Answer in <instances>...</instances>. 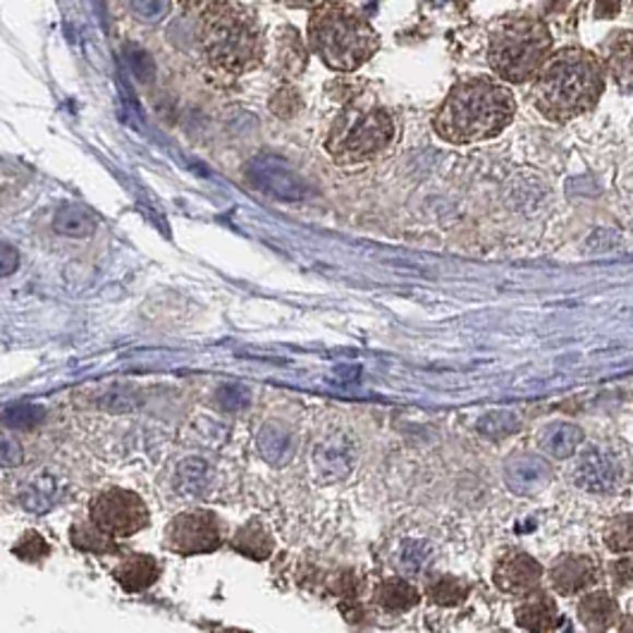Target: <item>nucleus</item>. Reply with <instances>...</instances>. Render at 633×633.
<instances>
[{
  "label": "nucleus",
  "instance_id": "1",
  "mask_svg": "<svg viewBox=\"0 0 633 633\" xmlns=\"http://www.w3.org/2000/svg\"><path fill=\"white\" fill-rule=\"evenodd\" d=\"M516 100L510 88L490 77H468L450 88L433 118L435 134L447 144H478L512 124Z\"/></svg>",
  "mask_w": 633,
  "mask_h": 633
},
{
  "label": "nucleus",
  "instance_id": "2",
  "mask_svg": "<svg viewBox=\"0 0 633 633\" xmlns=\"http://www.w3.org/2000/svg\"><path fill=\"white\" fill-rule=\"evenodd\" d=\"M196 44L208 65L230 77L256 70L268 46L256 12L232 0H220L199 12Z\"/></svg>",
  "mask_w": 633,
  "mask_h": 633
},
{
  "label": "nucleus",
  "instance_id": "3",
  "mask_svg": "<svg viewBox=\"0 0 633 633\" xmlns=\"http://www.w3.org/2000/svg\"><path fill=\"white\" fill-rule=\"evenodd\" d=\"M605 88L600 62L581 48H562L536 74L534 104L552 122H569L593 110Z\"/></svg>",
  "mask_w": 633,
  "mask_h": 633
},
{
  "label": "nucleus",
  "instance_id": "4",
  "mask_svg": "<svg viewBox=\"0 0 633 633\" xmlns=\"http://www.w3.org/2000/svg\"><path fill=\"white\" fill-rule=\"evenodd\" d=\"M309 48L335 72H357L378 50L380 36L359 8L345 0H323L309 12Z\"/></svg>",
  "mask_w": 633,
  "mask_h": 633
},
{
  "label": "nucleus",
  "instance_id": "5",
  "mask_svg": "<svg viewBox=\"0 0 633 633\" xmlns=\"http://www.w3.org/2000/svg\"><path fill=\"white\" fill-rule=\"evenodd\" d=\"M552 34L548 24L530 15H506L492 24L488 36V62L500 80L524 84L548 62Z\"/></svg>",
  "mask_w": 633,
  "mask_h": 633
},
{
  "label": "nucleus",
  "instance_id": "6",
  "mask_svg": "<svg viewBox=\"0 0 633 633\" xmlns=\"http://www.w3.org/2000/svg\"><path fill=\"white\" fill-rule=\"evenodd\" d=\"M397 122L392 112L375 100L349 98L339 110L325 139V151L342 166L378 158L395 142Z\"/></svg>",
  "mask_w": 633,
  "mask_h": 633
},
{
  "label": "nucleus",
  "instance_id": "7",
  "mask_svg": "<svg viewBox=\"0 0 633 633\" xmlns=\"http://www.w3.org/2000/svg\"><path fill=\"white\" fill-rule=\"evenodd\" d=\"M92 522L112 538H130L151 524L146 502L134 490L108 488L88 504Z\"/></svg>",
  "mask_w": 633,
  "mask_h": 633
},
{
  "label": "nucleus",
  "instance_id": "8",
  "mask_svg": "<svg viewBox=\"0 0 633 633\" xmlns=\"http://www.w3.org/2000/svg\"><path fill=\"white\" fill-rule=\"evenodd\" d=\"M223 546V526L218 514L206 510L177 514L166 528V548L175 554H211Z\"/></svg>",
  "mask_w": 633,
  "mask_h": 633
},
{
  "label": "nucleus",
  "instance_id": "9",
  "mask_svg": "<svg viewBox=\"0 0 633 633\" xmlns=\"http://www.w3.org/2000/svg\"><path fill=\"white\" fill-rule=\"evenodd\" d=\"M619 480H622V466L602 447L586 450L574 466V483L581 490L602 495V492H612Z\"/></svg>",
  "mask_w": 633,
  "mask_h": 633
},
{
  "label": "nucleus",
  "instance_id": "10",
  "mask_svg": "<svg viewBox=\"0 0 633 633\" xmlns=\"http://www.w3.org/2000/svg\"><path fill=\"white\" fill-rule=\"evenodd\" d=\"M600 576L598 562L586 554H562L550 569V584L564 598H572V595L595 586Z\"/></svg>",
  "mask_w": 633,
  "mask_h": 633
},
{
  "label": "nucleus",
  "instance_id": "11",
  "mask_svg": "<svg viewBox=\"0 0 633 633\" xmlns=\"http://www.w3.org/2000/svg\"><path fill=\"white\" fill-rule=\"evenodd\" d=\"M550 480L552 466L548 459L538 457V454H514L504 464V483L516 495H536L542 488H548Z\"/></svg>",
  "mask_w": 633,
  "mask_h": 633
},
{
  "label": "nucleus",
  "instance_id": "12",
  "mask_svg": "<svg viewBox=\"0 0 633 633\" xmlns=\"http://www.w3.org/2000/svg\"><path fill=\"white\" fill-rule=\"evenodd\" d=\"M542 578V566L526 552H512L502 557L495 566L492 581L504 593L528 595L534 593Z\"/></svg>",
  "mask_w": 633,
  "mask_h": 633
},
{
  "label": "nucleus",
  "instance_id": "13",
  "mask_svg": "<svg viewBox=\"0 0 633 633\" xmlns=\"http://www.w3.org/2000/svg\"><path fill=\"white\" fill-rule=\"evenodd\" d=\"M112 578L127 593H142L151 588L160 578V564L151 554H130L112 569Z\"/></svg>",
  "mask_w": 633,
  "mask_h": 633
},
{
  "label": "nucleus",
  "instance_id": "14",
  "mask_svg": "<svg viewBox=\"0 0 633 633\" xmlns=\"http://www.w3.org/2000/svg\"><path fill=\"white\" fill-rule=\"evenodd\" d=\"M514 617L518 626L526 631H538V633L554 631L557 624H560L557 605L546 593H528L526 598L518 602Z\"/></svg>",
  "mask_w": 633,
  "mask_h": 633
},
{
  "label": "nucleus",
  "instance_id": "15",
  "mask_svg": "<svg viewBox=\"0 0 633 633\" xmlns=\"http://www.w3.org/2000/svg\"><path fill=\"white\" fill-rule=\"evenodd\" d=\"M581 442H584V430L566 421H554L538 435L540 450L552 459H569L581 447Z\"/></svg>",
  "mask_w": 633,
  "mask_h": 633
},
{
  "label": "nucleus",
  "instance_id": "16",
  "mask_svg": "<svg viewBox=\"0 0 633 633\" xmlns=\"http://www.w3.org/2000/svg\"><path fill=\"white\" fill-rule=\"evenodd\" d=\"M578 619L581 624L590 631H607L619 622V607L610 595L602 590L588 593L586 598L578 602Z\"/></svg>",
  "mask_w": 633,
  "mask_h": 633
},
{
  "label": "nucleus",
  "instance_id": "17",
  "mask_svg": "<svg viewBox=\"0 0 633 633\" xmlns=\"http://www.w3.org/2000/svg\"><path fill=\"white\" fill-rule=\"evenodd\" d=\"M273 546H275L273 536L268 534V528L263 526L261 518H251V522L239 528L232 538V548L253 562L268 560Z\"/></svg>",
  "mask_w": 633,
  "mask_h": 633
},
{
  "label": "nucleus",
  "instance_id": "18",
  "mask_svg": "<svg viewBox=\"0 0 633 633\" xmlns=\"http://www.w3.org/2000/svg\"><path fill=\"white\" fill-rule=\"evenodd\" d=\"M375 602L390 614H402L421 602V593L409 581L387 578L375 588Z\"/></svg>",
  "mask_w": 633,
  "mask_h": 633
},
{
  "label": "nucleus",
  "instance_id": "19",
  "mask_svg": "<svg viewBox=\"0 0 633 633\" xmlns=\"http://www.w3.org/2000/svg\"><path fill=\"white\" fill-rule=\"evenodd\" d=\"M259 452L268 464L285 466L295 454V440L287 428L268 423L259 433Z\"/></svg>",
  "mask_w": 633,
  "mask_h": 633
},
{
  "label": "nucleus",
  "instance_id": "20",
  "mask_svg": "<svg viewBox=\"0 0 633 633\" xmlns=\"http://www.w3.org/2000/svg\"><path fill=\"white\" fill-rule=\"evenodd\" d=\"M351 447L339 438L327 440L319 454H315V466H319L323 480L345 478L351 471Z\"/></svg>",
  "mask_w": 633,
  "mask_h": 633
},
{
  "label": "nucleus",
  "instance_id": "21",
  "mask_svg": "<svg viewBox=\"0 0 633 633\" xmlns=\"http://www.w3.org/2000/svg\"><path fill=\"white\" fill-rule=\"evenodd\" d=\"M70 540L77 550L94 552V554H116L120 550L116 538L108 536L106 530H100L94 522L92 524H74L70 528Z\"/></svg>",
  "mask_w": 633,
  "mask_h": 633
},
{
  "label": "nucleus",
  "instance_id": "22",
  "mask_svg": "<svg viewBox=\"0 0 633 633\" xmlns=\"http://www.w3.org/2000/svg\"><path fill=\"white\" fill-rule=\"evenodd\" d=\"M426 593H428V598L433 600L435 605L457 607V605H462L468 598V593H471V588H468V584H464L462 578L440 576V578L430 581Z\"/></svg>",
  "mask_w": 633,
  "mask_h": 633
},
{
  "label": "nucleus",
  "instance_id": "23",
  "mask_svg": "<svg viewBox=\"0 0 633 633\" xmlns=\"http://www.w3.org/2000/svg\"><path fill=\"white\" fill-rule=\"evenodd\" d=\"M56 232L62 237H74V239H86L92 237L96 230V223L92 215L82 208H62L56 215Z\"/></svg>",
  "mask_w": 633,
  "mask_h": 633
},
{
  "label": "nucleus",
  "instance_id": "24",
  "mask_svg": "<svg viewBox=\"0 0 633 633\" xmlns=\"http://www.w3.org/2000/svg\"><path fill=\"white\" fill-rule=\"evenodd\" d=\"M610 68L614 70L617 80L633 77V34L622 32L617 39L610 41Z\"/></svg>",
  "mask_w": 633,
  "mask_h": 633
},
{
  "label": "nucleus",
  "instance_id": "25",
  "mask_svg": "<svg viewBox=\"0 0 633 633\" xmlns=\"http://www.w3.org/2000/svg\"><path fill=\"white\" fill-rule=\"evenodd\" d=\"M24 506L29 512H46L58 500V486L53 478H36L27 486V492H24Z\"/></svg>",
  "mask_w": 633,
  "mask_h": 633
},
{
  "label": "nucleus",
  "instance_id": "26",
  "mask_svg": "<svg viewBox=\"0 0 633 633\" xmlns=\"http://www.w3.org/2000/svg\"><path fill=\"white\" fill-rule=\"evenodd\" d=\"M605 546L612 552L633 550V516L619 514L605 528Z\"/></svg>",
  "mask_w": 633,
  "mask_h": 633
},
{
  "label": "nucleus",
  "instance_id": "27",
  "mask_svg": "<svg viewBox=\"0 0 633 633\" xmlns=\"http://www.w3.org/2000/svg\"><path fill=\"white\" fill-rule=\"evenodd\" d=\"M12 554L20 557L22 562H29V564H39L41 560L50 554V546L46 542V538L41 534H36V530H27L17 542L15 548H12Z\"/></svg>",
  "mask_w": 633,
  "mask_h": 633
},
{
  "label": "nucleus",
  "instance_id": "28",
  "mask_svg": "<svg viewBox=\"0 0 633 633\" xmlns=\"http://www.w3.org/2000/svg\"><path fill=\"white\" fill-rule=\"evenodd\" d=\"M518 430V419L512 411H492L478 421V433H483L492 440L512 435Z\"/></svg>",
  "mask_w": 633,
  "mask_h": 633
},
{
  "label": "nucleus",
  "instance_id": "29",
  "mask_svg": "<svg viewBox=\"0 0 633 633\" xmlns=\"http://www.w3.org/2000/svg\"><path fill=\"white\" fill-rule=\"evenodd\" d=\"M180 478H182V490L187 492H201L206 488V464L199 459H189L180 466Z\"/></svg>",
  "mask_w": 633,
  "mask_h": 633
},
{
  "label": "nucleus",
  "instance_id": "30",
  "mask_svg": "<svg viewBox=\"0 0 633 633\" xmlns=\"http://www.w3.org/2000/svg\"><path fill=\"white\" fill-rule=\"evenodd\" d=\"M44 419V409L41 407H24V404H20V407H10L5 411V423L12 426V428H34L36 423H39Z\"/></svg>",
  "mask_w": 633,
  "mask_h": 633
},
{
  "label": "nucleus",
  "instance_id": "31",
  "mask_svg": "<svg viewBox=\"0 0 633 633\" xmlns=\"http://www.w3.org/2000/svg\"><path fill=\"white\" fill-rule=\"evenodd\" d=\"M299 94L295 92V88H289V86H283L280 92H277L271 100V110L275 112L277 118H292L295 112L299 110Z\"/></svg>",
  "mask_w": 633,
  "mask_h": 633
},
{
  "label": "nucleus",
  "instance_id": "32",
  "mask_svg": "<svg viewBox=\"0 0 633 633\" xmlns=\"http://www.w3.org/2000/svg\"><path fill=\"white\" fill-rule=\"evenodd\" d=\"M218 402L227 411H239L244 409L249 404V390L247 387H239V385H225L218 392Z\"/></svg>",
  "mask_w": 633,
  "mask_h": 633
},
{
  "label": "nucleus",
  "instance_id": "33",
  "mask_svg": "<svg viewBox=\"0 0 633 633\" xmlns=\"http://www.w3.org/2000/svg\"><path fill=\"white\" fill-rule=\"evenodd\" d=\"M402 560H404V566L411 569V572H419L421 564H423L419 542L407 540V546H404V552H402Z\"/></svg>",
  "mask_w": 633,
  "mask_h": 633
},
{
  "label": "nucleus",
  "instance_id": "34",
  "mask_svg": "<svg viewBox=\"0 0 633 633\" xmlns=\"http://www.w3.org/2000/svg\"><path fill=\"white\" fill-rule=\"evenodd\" d=\"M612 576L622 588L633 586V560H619L612 564Z\"/></svg>",
  "mask_w": 633,
  "mask_h": 633
},
{
  "label": "nucleus",
  "instance_id": "35",
  "mask_svg": "<svg viewBox=\"0 0 633 633\" xmlns=\"http://www.w3.org/2000/svg\"><path fill=\"white\" fill-rule=\"evenodd\" d=\"M177 3L187 12H204L206 8L220 3V0H177Z\"/></svg>",
  "mask_w": 633,
  "mask_h": 633
},
{
  "label": "nucleus",
  "instance_id": "36",
  "mask_svg": "<svg viewBox=\"0 0 633 633\" xmlns=\"http://www.w3.org/2000/svg\"><path fill=\"white\" fill-rule=\"evenodd\" d=\"M275 3H280L285 8H292V10H313L323 0H275Z\"/></svg>",
  "mask_w": 633,
  "mask_h": 633
}]
</instances>
